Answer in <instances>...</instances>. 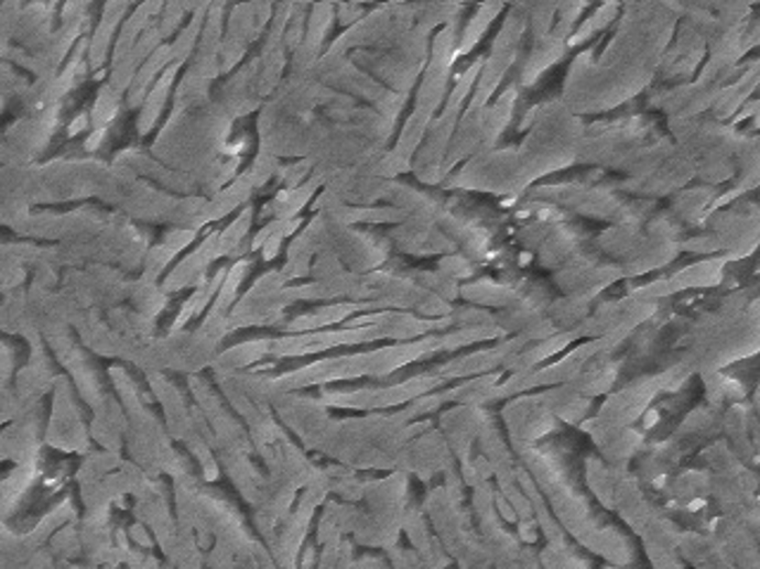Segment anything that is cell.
<instances>
[{"label": "cell", "instance_id": "6da1fadb", "mask_svg": "<svg viewBox=\"0 0 760 569\" xmlns=\"http://www.w3.org/2000/svg\"><path fill=\"white\" fill-rule=\"evenodd\" d=\"M675 3L626 6L618 18V32L595 57L589 45L573 59L561 102L575 117L601 114L637 98L656 79L663 53L677 29Z\"/></svg>", "mask_w": 760, "mask_h": 569}, {"label": "cell", "instance_id": "7a4b0ae2", "mask_svg": "<svg viewBox=\"0 0 760 569\" xmlns=\"http://www.w3.org/2000/svg\"><path fill=\"white\" fill-rule=\"evenodd\" d=\"M525 24L519 8H509L507 20L501 22V29L497 39L492 41L490 55L482 59V69L476 81L474 94L466 105V110H482L488 107L495 98L497 90L504 86L509 72L515 67V63L521 59V48L525 43Z\"/></svg>", "mask_w": 760, "mask_h": 569}, {"label": "cell", "instance_id": "3957f363", "mask_svg": "<svg viewBox=\"0 0 760 569\" xmlns=\"http://www.w3.org/2000/svg\"><path fill=\"white\" fill-rule=\"evenodd\" d=\"M585 248L587 244H583L580 250L554 271V283L566 297L595 299L601 289L626 278L622 271L614 266L611 261H601L597 250L591 252Z\"/></svg>", "mask_w": 760, "mask_h": 569}, {"label": "cell", "instance_id": "277c9868", "mask_svg": "<svg viewBox=\"0 0 760 569\" xmlns=\"http://www.w3.org/2000/svg\"><path fill=\"white\" fill-rule=\"evenodd\" d=\"M708 230L718 240L720 256L727 261H737L756 252L758 248V209L756 205H743L739 209H720L713 211L706 219Z\"/></svg>", "mask_w": 760, "mask_h": 569}, {"label": "cell", "instance_id": "5b68a950", "mask_svg": "<svg viewBox=\"0 0 760 569\" xmlns=\"http://www.w3.org/2000/svg\"><path fill=\"white\" fill-rule=\"evenodd\" d=\"M659 394L661 382L656 375L634 380L628 387H622L620 392L608 396L597 418L589 423L599 427H630L637 418H642L644 411Z\"/></svg>", "mask_w": 760, "mask_h": 569}, {"label": "cell", "instance_id": "8992f818", "mask_svg": "<svg viewBox=\"0 0 760 569\" xmlns=\"http://www.w3.org/2000/svg\"><path fill=\"white\" fill-rule=\"evenodd\" d=\"M504 423L509 427L511 446L515 453H521L532 449L544 435H550L556 418L544 408L540 396H515L504 408Z\"/></svg>", "mask_w": 760, "mask_h": 569}, {"label": "cell", "instance_id": "52a82bcc", "mask_svg": "<svg viewBox=\"0 0 760 569\" xmlns=\"http://www.w3.org/2000/svg\"><path fill=\"white\" fill-rule=\"evenodd\" d=\"M725 266L727 261L723 256H706L702 261H696V264L684 266L682 271L667 275L663 281L656 283H649V285H640V287H632L634 292H640V295L649 297V299H663V297H673L682 289H694V287H716L723 283V275H725Z\"/></svg>", "mask_w": 760, "mask_h": 569}, {"label": "cell", "instance_id": "ba28073f", "mask_svg": "<svg viewBox=\"0 0 760 569\" xmlns=\"http://www.w3.org/2000/svg\"><path fill=\"white\" fill-rule=\"evenodd\" d=\"M566 53H568L566 41H561L552 32L540 41H532L530 53L521 63V74H519V79H515V84H519V88L535 86L542 79V74L546 69H552L556 63H561Z\"/></svg>", "mask_w": 760, "mask_h": 569}, {"label": "cell", "instance_id": "9c48e42d", "mask_svg": "<svg viewBox=\"0 0 760 569\" xmlns=\"http://www.w3.org/2000/svg\"><path fill=\"white\" fill-rule=\"evenodd\" d=\"M758 76H760V65H758V59H751L747 67H741V74L737 76V79L720 90L716 102H713L710 107V119L720 121V124H725L727 119H732L741 110V105L756 94Z\"/></svg>", "mask_w": 760, "mask_h": 569}, {"label": "cell", "instance_id": "30bf717a", "mask_svg": "<svg viewBox=\"0 0 760 569\" xmlns=\"http://www.w3.org/2000/svg\"><path fill=\"white\" fill-rule=\"evenodd\" d=\"M720 193L713 186H694V188H682L673 195L671 203V217L680 226H704L706 219L710 217V205Z\"/></svg>", "mask_w": 760, "mask_h": 569}, {"label": "cell", "instance_id": "8fae6325", "mask_svg": "<svg viewBox=\"0 0 760 569\" xmlns=\"http://www.w3.org/2000/svg\"><path fill=\"white\" fill-rule=\"evenodd\" d=\"M504 10H507L504 3H482V6H478L476 12H474V18H470V20L466 22L459 41H456L454 59L466 57L470 51H474L476 45L482 41V36L488 34V29L492 26V22H495Z\"/></svg>", "mask_w": 760, "mask_h": 569}, {"label": "cell", "instance_id": "7c38bea8", "mask_svg": "<svg viewBox=\"0 0 760 569\" xmlns=\"http://www.w3.org/2000/svg\"><path fill=\"white\" fill-rule=\"evenodd\" d=\"M459 297L470 302V304L497 306V309H504L507 304H511L515 297H519V289H515L513 283H497L490 278H482V281L462 285Z\"/></svg>", "mask_w": 760, "mask_h": 569}, {"label": "cell", "instance_id": "4fadbf2b", "mask_svg": "<svg viewBox=\"0 0 760 569\" xmlns=\"http://www.w3.org/2000/svg\"><path fill=\"white\" fill-rule=\"evenodd\" d=\"M622 10V6L618 3H604V6H597L595 10L589 12V18L580 20V24L575 26V32L571 34L568 39V51L577 48V45H583L587 43L589 39H595L597 34L606 32L608 24H614L618 20V12Z\"/></svg>", "mask_w": 760, "mask_h": 569}, {"label": "cell", "instance_id": "5bb4252c", "mask_svg": "<svg viewBox=\"0 0 760 569\" xmlns=\"http://www.w3.org/2000/svg\"><path fill=\"white\" fill-rule=\"evenodd\" d=\"M515 8L521 12L530 41H540L552 32L558 3H515Z\"/></svg>", "mask_w": 760, "mask_h": 569}, {"label": "cell", "instance_id": "9a60e30c", "mask_svg": "<svg viewBox=\"0 0 760 569\" xmlns=\"http://www.w3.org/2000/svg\"><path fill=\"white\" fill-rule=\"evenodd\" d=\"M412 10H414V24L433 34L435 29H443V26L459 20L464 6H459V3H423V6H412Z\"/></svg>", "mask_w": 760, "mask_h": 569}, {"label": "cell", "instance_id": "2e32d148", "mask_svg": "<svg viewBox=\"0 0 760 569\" xmlns=\"http://www.w3.org/2000/svg\"><path fill=\"white\" fill-rule=\"evenodd\" d=\"M476 266H478L476 261H470L466 254H462V252H452V254H447V256L439 259L437 271L443 273V275H447V278H452V281L459 283V281H464V278H470V275L476 273Z\"/></svg>", "mask_w": 760, "mask_h": 569}, {"label": "cell", "instance_id": "e0dca14e", "mask_svg": "<svg viewBox=\"0 0 760 569\" xmlns=\"http://www.w3.org/2000/svg\"><path fill=\"white\" fill-rule=\"evenodd\" d=\"M550 569H587V565L575 556V552L564 544H550L546 552L542 556Z\"/></svg>", "mask_w": 760, "mask_h": 569}, {"label": "cell", "instance_id": "ac0fdd59", "mask_svg": "<svg viewBox=\"0 0 760 569\" xmlns=\"http://www.w3.org/2000/svg\"><path fill=\"white\" fill-rule=\"evenodd\" d=\"M680 252L713 256V254H720V248H718L716 236H713L710 230H706V233H696L687 240H680Z\"/></svg>", "mask_w": 760, "mask_h": 569}]
</instances>
